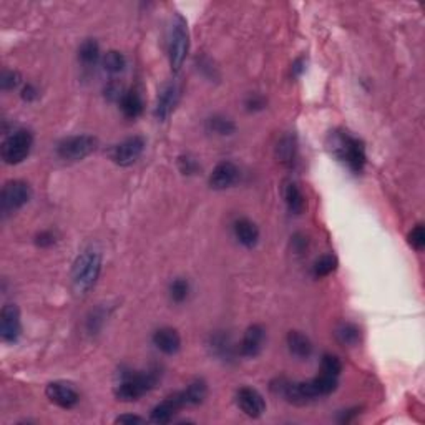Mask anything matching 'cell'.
I'll return each mask as SVG.
<instances>
[{"label": "cell", "instance_id": "obj_1", "mask_svg": "<svg viewBox=\"0 0 425 425\" xmlns=\"http://www.w3.org/2000/svg\"><path fill=\"white\" fill-rule=\"evenodd\" d=\"M328 152L336 158L337 161L344 163L352 173H360L366 166V147L359 138L352 136L346 130H334L329 133L326 140Z\"/></svg>", "mask_w": 425, "mask_h": 425}, {"label": "cell", "instance_id": "obj_2", "mask_svg": "<svg viewBox=\"0 0 425 425\" xmlns=\"http://www.w3.org/2000/svg\"><path fill=\"white\" fill-rule=\"evenodd\" d=\"M103 268L102 252L93 248L83 250L72 266V284L77 294H88L100 279Z\"/></svg>", "mask_w": 425, "mask_h": 425}, {"label": "cell", "instance_id": "obj_3", "mask_svg": "<svg viewBox=\"0 0 425 425\" xmlns=\"http://www.w3.org/2000/svg\"><path fill=\"white\" fill-rule=\"evenodd\" d=\"M160 374L157 369L145 372H130L122 377V380L115 385V397L122 402H135L157 387Z\"/></svg>", "mask_w": 425, "mask_h": 425}, {"label": "cell", "instance_id": "obj_4", "mask_svg": "<svg viewBox=\"0 0 425 425\" xmlns=\"http://www.w3.org/2000/svg\"><path fill=\"white\" fill-rule=\"evenodd\" d=\"M190 51V32H188V22L182 14H175L171 22L170 40H168V58L173 72L182 70L184 60Z\"/></svg>", "mask_w": 425, "mask_h": 425}, {"label": "cell", "instance_id": "obj_5", "mask_svg": "<svg viewBox=\"0 0 425 425\" xmlns=\"http://www.w3.org/2000/svg\"><path fill=\"white\" fill-rule=\"evenodd\" d=\"M33 147V135L30 130L20 128V130L12 131L10 135L3 140L2 147H0V154L2 160L7 165H20L32 152Z\"/></svg>", "mask_w": 425, "mask_h": 425}, {"label": "cell", "instance_id": "obj_6", "mask_svg": "<svg viewBox=\"0 0 425 425\" xmlns=\"http://www.w3.org/2000/svg\"><path fill=\"white\" fill-rule=\"evenodd\" d=\"M32 198V188L24 179H10L0 193V211L3 216L19 211Z\"/></svg>", "mask_w": 425, "mask_h": 425}, {"label": "cell", "instance_id": "obj_7", "mask_svg": "<svg viewBox=\"0 0 425 425\" xmlns=\"http://www.w3.org/2000/svg\"><path fill=\"white\" fill-rule=\"evenodd\" d=\"M98 147V140L92 135L67 136L57 145V157L63 161H80L90 157Z\"/></svg>", "mask_w": 425, "mask_h": 425}, {"label": "cell", "instance_id": "obj_8", "mask_svg": "<svg viewBox=\"0 0 425 425\" xmlns=\"http://www.w3.org/2000/svg\"><path fill=\"white\" fill-rule=\"evenodd\" d=\"M145 147H147V141H145L143 136H128V138L110 148L109 157L115 165L127 168V166H131L133 163H136V160L143 154Z\"/></svg>", "mask_w": 425, "mask_h": 425}, {"label": "cell", "instance_id": "obj_9", "mask_svg": "<svg viewBox=\"0 0 425 425\" xmlns=\"http://www.w3.org/2000/svg\"><path fill=\"white\" fill-rule=\"evenodd\" d=\"M22 336V319L17 304H6L0 311V337L7 344H15Z\"/></svg>", "mask_w": 425, "mask_h": 425}, {"label": "cell", "instance_id": "obj_10", "mask_svg": "<svg viewBox=\"0 0 425 425\" xmlns=\"http://www.w3.org/2000/svg\"><path fill=\"white\" fill-rule=\"evenodd\" d=\"M45 396L51 403L60 407V409H74L80 402L79 390L72 382L67 380H55L50 382L45 389Z\"/></svg>", "mask_w": 425, "mask_h": 425}, {"label": "cell", "instance_id": "obj_11", "mask_svg": "<svg viewBox=\"0 0 425 425\" xmlns=\"http://www.w3.org/2000/svg\"><path fill=\"white\" fill-rule=\"evenodd\" d=\"M236 406L239 407V410L244 415L251 419H259L266 412V401L263 394L259 390L248 387V385L236 390Z\"/></svg>", "mask_w": 425, "mask_h": 425}, {"label": "cell", "instance_id": "obj_12", "mask_svg": "<svg viewBox=\"0 0 425 425\" xmlns=\"http://www.w3.org/2000/svg\"><path fill=\"white\" fill-rule=\"evenodd\" d=\"M239 179V168L234 165L233 161L225 160L220 161L214 166L211 175H209L208 183L213 190L216 191H225L227 188L234 186Z\"/></svg>", "mask_w": 425, "mask_h": 425}, {"label": "cell", "instance_id": "obj_13", "mask_svg": "<svg viewBox=\"0 0 425 425\" xmlns=\"http://www.w3.org/2000/svg\"><path fill=\"white\" fill-rule=\"evenodd\" d=\"M179 98H182V88H179L178 83L171 81V83L165 85L161 88L160 95H158L157 106H154V117L160 122H166L179 103Z\"/></svg>", "mask_w": 425, "mask_h": 425}, {"label": "cell", "instance_id": "obj_14", "mask_svg": "<svg viewBox=\"0 0 425 425\" xmlns=\"http://www.w3.org/2000/svg\"><path fill=\"white\" fill-rule=\"evenodd\" d=\"M266 342V329L261 324H252L244 330L241 344H239V354L246 359H255L263 352Z\"/></svg>", "mask_w": 425, "mask_h": 425}, {"label": "cell", "instance_id": "obj_15", "mask_svg": "<svg viewBox=\"0 0 425 425\" xmlns=\"http://www.w3.org/2000/svg\"><path fill=\"white\" fill-rule=\"evenodd\" d=\"M153 346L165 355H175L182 349V336L175 328H160L153 332Z\"/></svg>", "mask_w": 425, "mask_h": 425}, {"label": "cell", "instance_id": "obj_16", "mask_svg": "<svg viewBox=\"0 0 425 425\" xmlns=\"http://www.w3.org/2000/svg\"><path fill=\"white\" fill-rule=\"evenodd\" d=\"M234 238L238 239L239 244H243L248 250L257 246L259 243V227L256 226L255 221H251L250 218H238L233 225Z\"/></svg>", "mask_w": 425, "mask_h": 425}, {"label": "cell", "instance_id": "obj_17", "mask_svg": "<svg viewBox=\"0 0 425 425\" xmlns=\"http://www.w3.org/2000/svg\"><path fill=\"white\" fill-rule=\"evenodd\" d=\"M286 344L289 354L299 360L309 359L312 355V351H314L311 339L300 330H289L286 337Z\"/></svg>", "mask_w": 425, "mask_h": 425}, {"label": "cell", "instance_id": "obj_18", "mask_svg": "<svg viewBox=\"0 0 425 425\" xmlns=\"http://www.w3.org/2000/svg\"><path fill=\"white\" fill-rule=\"evenodd\" d=\"M179 409H183L182 401H179L178 394H173V396L165 399V401L154 406L152 409V414H150V422L153 424H170L173 420L175 414Z\"/></svg>", "mask_w": 425, "mask_h": 425}, {"label": "cell", "instance_id": "obj_19", "mask_svg": "<svg viewBox=\"0 0 425 425\" xmlns=\"http://www.w3.org/2000/svg\"><path fill=\"white\" fill-rule=\"evenodd\" d=\"M176 394H178L183 407L200 406V403H203L205 399L208 397V384H206L205 379L200 377V379L191 380L186 387Z\"/></svg>", "mask_w": 425, "mask_h": 425}, {"label": "cell", "instance_id": "obj_20", "mask_svg": "<svg viewBox=\"0 0 425 425\" xmlns=\"http://www.w3.org/2000/svg\"><path fill=\"white\" fill-rule=\"evenodd\" d=\"M296 157H298V141L293 133H287L278 141L276 145V158L286 168H293L296 163Z\"/></svg>", "mask_w": 425, "mask_h": 425}, {"label": "cell", "instance_id": "obj_21", "mask_svg": "<svg viewBox=\"0 0 425 425\" xmlns=\"http://www.w3.org/2000/svg\"><path fill=\"white\" fill-rule=\"evenodd\" d=\"M120 110H122L123 117L128 120H135L138 118L141 113H143V98L140 97V93L136 90H128L122 95L118 102Z\"/></svg>", "mask_w": 425, "mask_h": 425}, {"label": "cell", "instance_id": "obj_22", "mask_svg": "<svg viewBox=\"0 0 425 425\" xmlns=\"http://www.w3.org/2000/svg\"><path fill=\"white\" fill-rule=\"evenodd\" d=\"M284 201H286L287 209H289V213L296 214V216L303 214L304 209H306V196H304L303 190L298 186V183H294V182L286 183Z\"/></svg>", "mask_w": 425, "mask_h": 425}, {"label": "cell", "instance_id": "obj_23", "mask_svg": "<svg viewBox=\"0 0 425 425\" xmlns=\"http://www.w3.org/2000/svg\"><path fill=\"white\" fill-rule=\"evenodd\" d=\"M79 60L83 67H95L98 62H102L100 45L95 38H87L79 49Z\"/></svg>", "mask_w": 425, "mask_h": 425}, {"label": "cell", "instance_id": "obj_24", "mask_svg": "<svg viewBox=\"0 0 425 425\" xmlns=\"http://www.w3.org/2000/svg\"><path fill=\"white\" fill-rule=\"evenodd\" d=\"M206 130L218 136H230L236 131V123L223 115H213L206 120Z\"/></svg>", "mask_w": 425, "mask_h": 425}, {"label": "cell", "instance_id": "obj_25", "mask_svg": "<svg viewBox=\"0 0 425 425\" xmlns=\"http://www.w3.org/2000/svg\"><path fill=\"white\" fill-rule=\"evenodd\" d=\"M102 67L106 74L110 75H118L125 70L127 67V58L125 55L120 54L118 50H110L106 51L102 57Z\"/></svg>", "mask_w": 425, "mask_h": 425}, {"label": "cell", "instance_id": "obj_26", "mask_svg": "<svg viewBox=\"0 0 425 425\" xmlns=\"http://www.w3.org/2000/svg\"><path fill=\"white\" fill-rule=\"evenodd\" d=\"M209 347H211L213 354L218 355L221 359H231L233 358V342H231V337L227 334L216 332L214 336H211V342H209Z\"/></svg>", "mask_w": 425, "mask_h": 425}, {"label": "cell", "instance_id": "obj_27", "mask_svg": "<svg viewBox=\"0 0 425 425\" xmlns=\"http://www.w3.org/2000/svg\"><path fill=\"white\" fill-rule=\"evenodd\" d=\"M336 339L342 346L354 347L358 346V342L360 341V330L355 324L342 323L336 329Z\"/></svg>", "mask_w": 425, "mask_h": 425}, {"label": "cell", "instance_id": "obj_28", "mask_svg": "<svg viewBox=\"0 0 425 425\" xmlns=\"http://www.w3.org/2000/svg\"><path fill=\"white\" fill-rule=\"evenodd\" d=\"M337 266L339 261L336 255H324L316 261L314 266H312V274H314L316 278H326L336 271Z\"/></svg>", "mask_w": 425, "mask_h": 425}, {"label": "cell", "instance_id": "obj_29", "mask_svg": "<svg viewBox=\"0 0 425 425\" xmlns=\"http://www.w3.org/2000/svg\"><path fill=\"white\" fill-rule=\"evenodd\" d=\"M190 291H191L190 282H188L186 279L176 278V279H173V281H171V284H170V289H168L170 299L173 300L175 304H182L188 299V296H190Z\"/></svg>", "mask_w": 425, "mask_h": 425}, {"label": "cell", "instance_id": "obj_30", "mask_svg": "<svg viewBox=\"0 0 425 425\" xmlns=\"http://www.w3.org/2000/svg\"><path fill=\"white\" fill-rule=\"evenodd\" d=\"M321 372L324 376L339 377L342 372V360L334 354H324L323 360H321Z\"/></svg>", "mask_w": 425, "mask_h": 425}, {"label": "cell", "instance_id": "obj_31", "mask_svg": "<svg viewBox=\"0 0 425 425\" xmlns=\"http://www.w3.org/2000/svg\"><path fill=\"white\" fill-rule=\"evenodd\" d=\"M22 83V77L17 70H3L2 77H0V87H2L3 92H8V90H15L19 85Z\"/></svg>", "mask_w": 425, "mask_h": 425}, {"label": "cell", "instance_id": "obj_32", "mask_svg": "<svg viewBox=\"0 0 425 425\" xmlns=\"http://www.w3.org/2000/svg\"><path fill=\"white\" fill-rule=\"evenodd\" d=\"M407 241L415 251H422L425 248V230L422 225H417L407 236Z\"/></svg>", "mask_w": 425, "mask_h": 425}, {"label": "cell", "instance_id": "obj_33", "mask_svg": "<svg viewBox=\"0 0 425 425\" xmlns=\"http://www.w3.org/2000/svg\"><path fill=\"white\" fill-rule=\"evenodd\" d=\"M244 106H246L248 111H261L264 110L266 100L259 93H250L246 100H244Z\"/></svg>", "mask_w": 425, "mask_h": 425}, {"label": "cell", "instance_id": "obj_34", "mask_svg": "<svg viewBox=\"0 0 425 425\" xmlns=\"http://www.w3.org/2000/svg\"><path fill=\"white\" fill-rule=\"evenodd\" d=\"M178 166H179V170H182L183 175H193V173H196L200 168L198 161L191 157H179Z\"/></svg>", "mask_w": 425, "mask_h": 425}, {"label": "cell", "instance_id": "obj_35", "mask_svg": "<svg viewBox=\"0 0 425 425\" xmlns=\"http://www.w3.org/2000/svg\"><path fill=\"white\" fill-rule=\"evenodd\" d=\"M55 243H57V234L50 230L40 231V233L35 236V244L40 248H50L54 246Z\"/></svg>", "mask_w": 425, "mask_h": 425}, {"label": "cell", "instance_id": "obj_36", "mask_svg": "<svg viewBox=\"0 0 425 425\" xmlns=\"http://www.w3.org/2000/svg\"><path fill=\"white\" fill-rule=\"evenodd\" d=\"M147 420L143 417H140V415H133V414H123L118 415L117 419H115V424H122V425H138V424H145Z\"/></svg>", "mask_w": 425, "mask_h": 425}, {"label": "cell", "instance_id": "obj_37", "mask_svg": "<svg viewBox=\"0 0 425 425\" xmlns=\"http://www.w3.org/2000/svg\"><path fill=\"white\" fill-rule=\"evenodd\" d=\"M22 98L25 102H33L38 98V92L33 85H25L22 88Z\"/></svg>", "mask_w": 425, "mask_h": 425}, {"label": "cell", "instance_id": "obj_38", "mask_svg": "<svg viewBox=\"0 0 425 425\" xmlns=\"http://www.w3.org/2000/svg\"><path fill=\"white\" fill-rule=\"evenodd\" d=\"M291 72H293L294 77H300L306 72V60H304L303 57L296 60V62L293 63V68H291Z\"/></svg>", "mask_w": 425, "mask_h": 425}]
</instances>
